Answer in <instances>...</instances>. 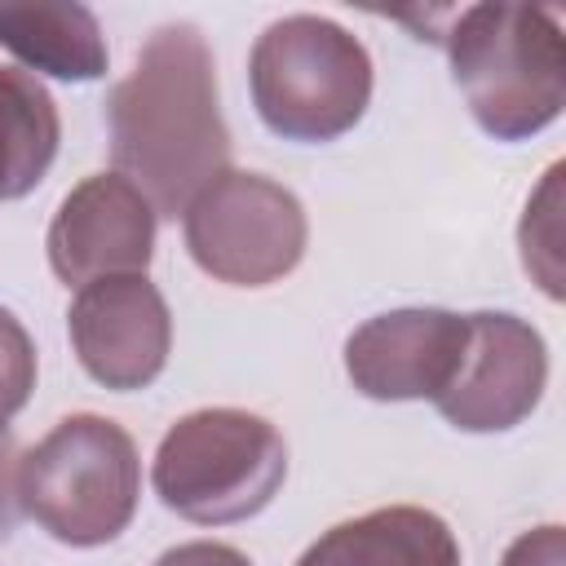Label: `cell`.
<instances>
[{
	"instance_id": "6",
	"label": "cell",
	"mask_w": 566,
	"mask_h": 566,
	"mask_svg": "<svg viewBox=\"0 0 566 566\" xmlns=\"http://www.w3.org/2000/svg\"><path fill=\"white\" fill-rule=\"evenodd\" d=\"M181 221L195 265L234 287H265L292 274L310 234L305 208L287 186L234 168L208 181Z\"/></svg>"
},
{
	"instance_id": "13",
	"label": "cell",
	"mask_w": 566,
	"mask_h": 566,
	"mask_svg": "<svg viewBox=\"0 0 566 566\" xmlns=\"http://www.w3.org/2000/svg\"><path fill=\"white\" fill-rule=\"evenodd\" d=\"M57 142L62 124L49 88L22 66H0V203L44 181Z\"/></svg>"
},
{
	"instance_id": "9",
	"label": "cell",
	"mask_w": 566,
	"mask_h": 566,
	"mask_svg": "<svg viewBox=\"0 0 566 566\" xmlns=\"http://www.w3.org/2000/svg\"><path fill=\"white\" fill-rule=\"evenodd\" d=\"M155 252V208L119 172L84 177L53 212L49 265L66 287L115 274H146Z\"/></svg>"
},
{
	"instance_id": "15",
	"label": "cell",
	"mask_w": 566,
	"mask_h": 566,
	"mask_svg": "<svg viewBox=\"0 0 566 566\" xmlns=\"http://www.w3.org/2000/svg\"><path fill=\"white\" fill-rule=\"evenodd\" d=\"M35 389V345L27 327L0 305V429L27 407Z\"/></svg>"
},
{
	"instance_id": "14",
	"label": "cell",
	"mask_w": 566,
	"mask_h": 566,
	"mask_svg": "<svg viewBox=\"0 0 566 566\" xmlns=\"http://www.w3.org/2000/svg\"><path fill=\"white\" fill-rule=\"evenodd\" d=\"M517 243H522L526 274H535V283L557 301L562 296V164H553L544 186L531 195Z\"/></svg>"
},
{
	"instance_id": "5",
	"label": "cell",
	"mask_w": 566,
	"mask_h": 566,
	"mask_svg": "<svg viewBox=\"0 0 566 566\" xmlns=\"http://www.w3.org/2000/svg\"><path fill=\"white\" fill-rule=\"evenodd\" d=\"M287 478L283 433L239 407L181 416L155 451V495L186 522L230 526L256 517Z\"/></svg>"
},
{
	"instance_id": "2",
	"label": "cell",
	"mask_w": 566,
	"mask_h": 566,
	"mask_svg": "<svg viewBox=\"0 0 566 566\" xmlns=\"http://www.w3.org/2000/svg\"><path fill=\"white\" fill-rule=\"evenodd\" d=\"M451 75L495 142H522L548 128L566 102L562 22L539 4H473L447 31Z\"/></svg>"
},
{
	"instance_id": "18",
	"label": "cell",
	"mask_w": 566,
	"mask_h": 566,
	"mask_svg": "<svg viewBox=\"0 0 566 566\" xmlns=\"http://www.w3.org/2000/svg\"><path fill=\"white\" fill-rule=\"evenodd\" d=\"M155 566H252L239 548L230 544H217V539H190V544H177L168 548Z\"/></svg>"
},
{
	"instance_id": "11",
	"label": "cell",
	"mask_w": 566,
	"mask_h": 566,
	"mask_svg": "<svg viewBox=\"0 0 566 566\" xmlns=\"http://www.w3.org/2000/svg\"><path fill=\"white\" fill-rule=\"evenodd\" d=\"M296 566H460V544L438 513L389 504L332 526Z\"/></svg>"
},
{
	"instance_id": "10",
	"label": "cell",
	"mask_w": 566,
	"mask_h": 566,
	"mask_svg": "<svg viewBox=\"0 0 566 566\" xmlns=\"http://www.w3.org/2000/svg\"><path fill=\"white\" fill-rule=\"evenodd\" d=\"M469 314L451 310H389L367 318L345 340V371L358 394L376 402L438 398L464 358Z\"/></svg>"
},
{
	"instance_id": "17",
	"label": "cell",
	"mask_w": 566,
	"mask_h": 566,
	"mask_svg": "<svg viewBox=\"0 0 566 566\" xmlns=\"http://www.w3.org/2000/svg\"><path fill=\"white\" fill-rule=\"evenodd\" d=\"M18 442L9 429H0V539L13 535L18 517H22V500H18Z\"/></svg>"
},
{
	"instance_id": "16",
	"label": "cell",
	"mask_w": 566,
	"mask_h": 566,
	"mask_svg": "<svg viewBox=\"0 0 566 566\" xmlns=\"http://www.w3.org/2000/svg\"><path fill=\"white\" fill-rule=\"evenodd\" d=\"M500 566H566V535H562V526H539V531L517 535Z\"/></svg>"
},
{
	"instance_id": "3",
	"label": "cell",
	"mask_w": 566,
	"mask_h": 566,
	"mask_svg": "<svg viewBox=\"0 0 566 566\" xmlns=\"http://www.w3.org/2000/svg\"><path fill=\"white\" fill-rule=\"evenodd\" d=\"M252 106L283 142H332L371 102V57L358 35L318 13L270 22L248 57Z\"/></svg>"
},
{
	"instance_id": "12",
	"label": "cell",
	"mask_w": 566,
	"mask_h": 566,
	"mask_svg": "<svg viewBox=\"0 0 566 566\" xmlns=\"http://www.w3.org/2000/svg\"><path fill=\"white\" fill-rule=\"evenodd\" d=\"M0 44L53 80L88 84L106 75V40L84 4H0Z\"/></svg>"
},
{
	"instance_id": "8",
	"label": "cell",
	"mask_w": 566,
	"mask_h": 566,
	"mask_svg": "<svg viewBox=\"0 0 566 566\" xmlns=\"http://www.w3.org/2000/svg\"><path fill=\"white\" fill-rule=\"evenodd\" d=\"M80 367L106 389H146L172 349V318L146 274L84 283L66 310Z\"/></svg>"
},
{
	"instance_id": "4",
	"label": "cell",
	"mask_w": 566,
	"mask_h": 566,
	"mask_svg": "<svg viewBox=\"0 0 566 566\" xmlns=\"http://www.w3.org/2000/svg\"><path fill=\"white\" fill-rule=\"evenodd\" d=\"M137 495L142 460L128 429L93 411L57 420L18 460L22 513L71 548L111 544L133 522Z\"/></svg>"
},
{
	"instance_id": "1",
	"label": "cell",
	"mask_w": 566,
	"mask_h": 566,
	"mask_svg": "<svg viewBox=\"0 0 566 566\" xmlns=\"http://www.w3.org/2000/svg\"><path fill=\"white\" fill-rule=\"evenodd\" d=\"M111 164L155 217H181L230 168V133L217 102V62L195 22H164L133 71L106 97Z\"/></svg>"
},
{
	"instance_id": "7",
	"label": "cell",
	"mask_w": 566,
	"mask_h": 566,
	"mask_svg": "<svg viewBox=\"0 0 566 566\" xmlns=\"http://www.w3.org/2000/svg\"><path fill=\"white\" fill-rule=\"evenodd\" d=\"M548 380L544 336L517 314H469V345L455 380L433 398L438 416L464 433H504L522 424Z\"/></svg>"
}]
</instances>
